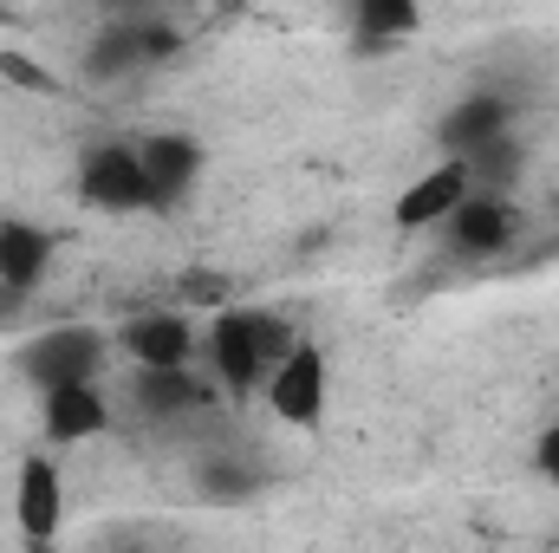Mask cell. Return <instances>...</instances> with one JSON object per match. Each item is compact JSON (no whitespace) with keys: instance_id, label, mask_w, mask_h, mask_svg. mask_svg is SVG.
Wrapping results in <instances>:
<instances>
[{"instance_id":"6da1fadb","label":"cell","mask_w":559,"mask_h":553,"mask_svg":"<svg viewBox=\"0 0 559 553\" xmlns=\"http://www.w3.org/2000/svg\"><path fill=\"white\" fill-rule=\"evenodd\" d=\"M286 345H293L286 319L261 313V306H235V299L215 306V319H209V332H202V358H209L215 385L235 391V398H248V391L267 385V372H274V358Z\"/></svg>"},{"instance_id":"7a4b0ae2","label":"cell","mask_w":559,"mask_h":553,"mask_svg":"<svg viewBox=\"0 0 559 553\" xmlns=\"http://www.w3.org/2000/svg\"><path fill=\"white\" fill-rule=\"evenodd\" d=\"M79 196H85L92 209H105V215H138V209H156L138 143H124V138L85 143V150H79Z\"/></svg>"},{"instance_id":"3957f363","label":"cell","mask_w":559,"mask_h":553,"mask_svg":"<svg viewBox=\"0 0 559 553\" xmlns=\"http://www.w3.org/2000/svg\"><path fill=\"white\" fill-rule=\"evenodd\" d=\"M261 398H267V411H274L280 423L312 430V423L325 416V398H332V365H325V352H319L312 339H293V345L274 358Z\"/></svg>"},{"instance_id":"277c9868","label":"cell","mask_w":559,"mask_h":553,"mask_svg":"<svg viewBox=\"0 0 559 553\" xmlns=\"http://www.w3.org/2000/svg\"><path fill=\"white\" fill-rule=\"evenodd\" d=\"M514 228H521V215H514V202L495 196V189H468V196L442 215V242H449V255H462V261L501 255V248L514 242Z\"/></svg>"},{"instance_id":"5b68a950","label":"cell","mask_w":559,"mask_h":553,"mask_svg":"<svg viewBox=\"0 0 559 553\" xmlns=\"http://www.w3.org/2000/svg\"><path fill=\"white\" fill-rule=\"evenodd\" d=\"M98 365H105V339L92 326H52V332H39L20 352V372L33 378V391L72 385V378H98Z\"/></svg>"},{"instance_id":"8992f818","label":"cell","mask_w":559,"mask_h":553,"mask_svg":"<svg viewBox=\"0 0 559 553\" xmlns=\"http://www.w3.org/2000/svg\"><path fill=\"white\" fill-rule=\"evenodd\" d=\"M13 521H20V541L46 548L66 521V475L46 449L20 456V475H13Z\"/></svg>"},{"instance_id":"52a82bcc","label":"cell","mask_w":559,"mask_h":553,"mask_svg":"<svg viewBox=\"0 0 559 553\" xmlns=\"http://www.w3.org/2000/svg\"><path fill=\"white\" fill-rule=\"evenodd\" d=\"M176 52V33L169 26H150V20H118L105 26L92 46H85V72L92 79H131V72H150L156 59Z\"/></svg>"},{"instance_id":"ba28073f","label":"cell","mask_w":559,"mask_h":553,"mask_svg":"<svg viewBox=\"0 0 559 553\" xmlns=\"http://www.w3.org/2000/svg\"><path fill=\"white\" fill-rule=\"evenodd\" d=\"M118 345H124L131 365H195V352H202V339H195V326H189L182 306L131 313L124 332H118Z\"/></svg>"},{"instance_id":"9c48e42d","label":"cell","mask_w":559,"mask_h":553,"mask_svg":"<svg viewBox=\"0 0 559 553\" xmlns=\"http://www.w3.org/2000/svg\"><path fill=\"white\" fill-rule=\"evenodd\" d=\"M39 430H46V443H59V449L105 436V430H111V404H105L98 378H72V385L39 391Z\"/></svg>"},{"instance_id":"30bf717a","label":"cell","mask_w":559,"mask_h":553,"mask_svg":"<svg viewBox=\"0 0 559 553\" xmlns=\"http://www.w3.org/2000/svg\"><path fill=\"white\" fill-rule=\"evenodd\" d=\"M468 196V163L462 156H442L436 169H423L417 183L397 196V209H391V222L404 228V235H423V228H442V215L455 209Z\"/></svg>"},{"instance_id":"8fae6325","label":"cell","mask_w":559,"mask_h":553,"mask_svg":"<svg viewBox=\"0 0 559 553\" xmlns=\"http://www.w3.org/2000/svg\"><path fill=\"white\" fill-rule=\"evenodd\" d=\"M138 156H143V176H150L156 209L182 202L195 189V176H202V143L189 138V131H150V138H138Z\"/></svg>"},{"instance_id":"7c38bea8","label":"cell","mask_w":559,"mask_h":553,"mask_svg":"<svg viewBox=\"0 0 559 553\" xmlns=\"http://www.w3.org/2000/svg\"><path fill=\"white\" fill-rule=\"evenodd\" d=\"M52 255H59V242L39 222L7 215L0 222V293H33L39 280L52 274Z\"/></svg>"},{"instance_id":"4fadbf2b","label":"cell","mask_w":559,"mask_h":553,"mask_svg":"<svg viewBox=\"0 0 559 553\" xmlns=\"http://www.w3.org/2000/svg\"><path fill=\"white\" fill-rule=\"evenodd\" d=\"M508 98L501 92H468V98H455L449 111H442V125H436V138H442V156H468L475 143H488V138H501L508 131Z\"/></svg>"},{"instance_id":"5bb4252c","label":"cell","mask_w":559,"mask_h":553,"mask_svg":"<svg viewBox=\"0 0 559 553\" xmlns=\"http://www.w3.org/2000/svg\"><path fill=\"white\" fill-rule=\"evenodd\" d=\"M131 398H138L143 416H189V411H202L215 391H209L189 365H138Z\"/></svg>"},{"instance_id":"9a60e30c","label":"cell","mask_w":559,"mask_h":553,"mask_svg":"<svg viewBox=\"0 0 559 553\" xmlns=\"http://www.w3.org/2000/svg\"><path fill=\"white\" fill-rule=\"evenodd\" d=\"M423 26V0H352L358 52H391Z\"/></svg>"},{"instance_id":"2e32d148","label":"cell","mask_w":559,"mask_h":553,"mask_svg":"<svg viewBox=\"0 0 559 553\" xmlns=\"http://www.w3.org/2000/svg\"><path fill=\"white\" fill-rule=\"evenodd\" d=\"M462 163H468V189H495V196H508L514 176H521V143H514V131H501V138L475 143Z\"/></svg>"},{"instance_id":"e0dca14e","label":"cell","mask_w":559,"mask_h":553,"mask_svg":"<svg viewBox=\"0 0 559 553\" xmlns=\"http://www.w3.org/2000/svg\"><path fill=\"white\" fill-rule=\"evenodd\" d=\"M202 495H209V502H248V495H254V475L235 469V462H209V469H202Z\"/></svg>"},{"instance_id":"ac0fdd59","label":"cell","mask_w":559,"mask_h":553,"mask_svg":"<svg viewBox=\"0 0 559 553\" xmlns=\"http://www.w3.org/2000/svg\"><path fill=\"white\" fill-rule=\"evenodd\" d=\"M176 293H182L189 306H228V299H235V280L228 274H182Z\"/></svg>"},{"instance_id":"d6986e66","label":"cell","mask_w":559,"mask_h":553,"mask_svg":"<svg viewBox=\"0 0 559 553\" xmlns=\"http://www.w3.org/2000/svg\"><path fill=\"white\" fill-rule=\"evenodd\" d=\"M0 72H7V79H20L26 92H46V85H52V79H46L33 59H20V52H7V59H0Z\"/></svg>"},{"instance_id":"ffe728a7","label":"cell","mask_w":559,"mask_h":553,"mask_svg":"<svg viewBox=\"0 0 559 553\" xmlns=\"http://www.w3.org/2000/svg\"><path fill=\"white\" fill-rule=\"evenodd\" d=\"M534 462H540V475H547V482H559V423L547 430V436H540V449H534Z\"/></svg>"},{"instance_id":"44dd1931","label":"cell","mask_w":559,"mask_h":553,"mask_svg":"<svg viewBox=\"0 0 559 553\" xmlns=\"http://www.w3.org/2000/svg\"><path fill=\"white\" fill-rule=\"evenodd\" d=\"M554 222H559V189H554Z\"/></svg>"}]
</instances>
